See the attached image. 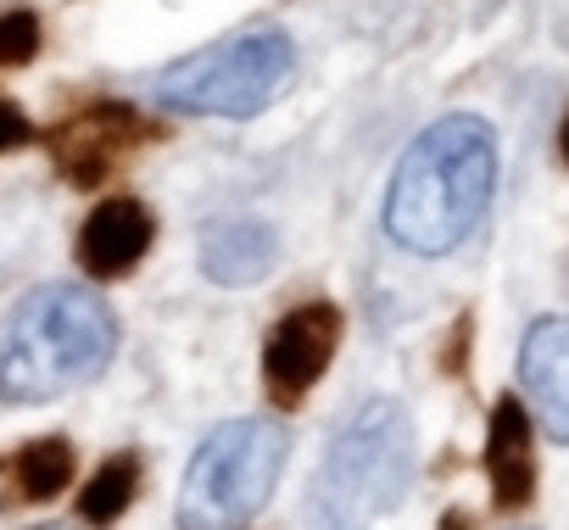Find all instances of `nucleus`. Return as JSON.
Instances as JSON below:
<instances>
[{
    "mask_svg": "<svg viewBox=\"0 0 569 530\" xmlns=\"http://www.w3.org/2000/svg\"><path fill=\"white\" fill-rule=\"evenodd\" d=\"M118 352V319L90 286H40L0 324V402L34 408L90 386Z\"/></svg>",
    "mask_w": 569,
    "mask_h": 530,
    "instance_id": "obj_2",
    "label": "nucleus"
},
{
    "mask_svg": "<svg viewBox=\"0 0 569 530\" xmlns=\"http://www.w3.org/2000/svg\"><path fill=\"white\" fill-rule=\"evenodd\" d=\"M297 73V46L279 29H246L229 34L173 68L157 73V96L173 112H196V118H257L268 101H279V90Z\"/></svg>",
    "mask_w": 569,
    "mask_h": 530,
    "instance_id": "obj_5",
    "label": "nucleus"
},
{
    "mask_svg": "<svg viewBox=\"0 0 569 530\" xmlns=\"http://www.w3.org/2000/svg\"><path fill=\"white\" fill-rule=\"evenodd\" d=\"M486 474L497 491V508H525L536 491V452H530V408L519 397H502L491 408L486 436Z\"/></svg>",
    "mask_w": 569,
    "mask_h": 530,
    "instance_id": "obj_10",
    "label": "nucleus"
},
{
    "mask_svg": "<svg viewBox=\"0 0 569 530\" xmlns=\"http://www.w3.org/2000/svg\"><path fill=\"white\" fill-rule=\"evenodd\" d=\"M413 474V424L397 402H369L363 419H352L308 497L313 530H369L380 513H391Z\"/></svg>",
    "mask_w": 569,
    "mask_h": 530,
    "instance_id": "obj_3",
    "label": "nucleus"
},
{
    "mask_svg": "<svg viewBox=\"0 0 569 530\" xmlns=\"http://www.w3.org/2000/svg\"><path fill=\"white\" fill-rule=\"evenodd\" d=\"M558 151H563V168H569V118H563V129H558Z\"/></svg>",
    "mask_w": 569,
    "mask_h": 530,
    "instance_id": "obj_16",
    "label": "nucleus"
},
{
    "mask_svg": "<svg viewBox=\"0 0 569 530\" xmlns=\"http://www.w3.org/2000/svg\"><path fill=\"white\" fill-rule=\"evenodd\" d=\"M40 51V18L29 7L0 12V68H29Z\"/></svg>",
    "mask_w": 569,
    "mask_h": 530,
    "instance_id": "obj_14",
    "label": "nucleus"
},
{
    "mask_svg": "<svg viewBox=\"0 0 569 530\" xmlns=\"http://www.w3.org/2000/svg\"><path fill=\"white\" fill-rule=\"evenodd\" d=\"M336 347H341V308L336 302L291 308L273 324L268 347H262V391H268V402L273 408H297L325 380Z\"/></svg>",
    "mask_w": 569,
    "mask_h": 530,
    "instance_id": "obj_7",
    "label": "nucleus"
},
{
    "mask_svg": "<svg viewBox=\"0 0 569 530\" xmlns=\"http://www.w3.org/2000/svg\"><path fill=\"white\" fill-rule=\"evenodd\" d=\"M201 269H207L212 286H257L273 269V234L251 218L212 223L201 234Z\"/></svg>",
    "mask_w": 569,
    "mask_h": 530,
    "instance_id": "obj_11",
    "label": "nucleus"
},
{
    "mask_svg": "<svg viewBox=\"0 0 569 530\" xmlns=\"http://www.w3.org/2000/svg\"><path fill=\"white\" fill-rule=\"evenodd\" d=\"M34 530H73V524H34Z\"/></svg>",
    "mask_w": 569,
    "mask_h": 530,
    "instance_id": "obj_17",
    "label": "nucleus"
},
{
    "mask_svg": "<svg viewBox=\"0 0 569 530\" xmlns=\"http://www.w3.org/2000/svg\"><path fill=\"white\" fill-rule=\"evenodd\" d=\"M34 140V123L12 107V101H0V157H7V151H23Z\"/></svg>",
    "mask_w": 569,
    "mask_h": 530,
    "instance_id": "obj_15",
    "label": "nucleus"
},
{
    "mask_svg": "<svg viewBox=\"0 0 569 530\" xmlns=\"http://www.w3.org/2000/svg\"><path fill=\"white\" fill-rule=\"evenodd\" d=\"M73 486V441L68 436H34L12 458V502H51Z\"/></svg>",
    "mask_w": 569,
    "mask_h": 530,
    "instance_id": "obj_12",
    "label": "nucleus"
},
{
    "mask_svg": "<svg viewBox=\"0 0 569 530\" xmlns=\"http://www.w3.org/2000/svg\"><path fill=\"white\" fill-rule=\"evenodd\" d=\"M497 196V134L475 112L430 123L397 162L386 190V229L413 257L458 251Z\"/></svg>",
    "mask_w": 569,
    "mask_h": 530,
    "instance_id": "obj_1",
    "label": "nucleus"
},
{
    "mask_svg": "<svg viewBox=\"0 0 569 530\" xmlns=\"http://www.w3.org/2000/svg\"><path fill=\"white\" fill-rule=\"evenodd\" d=\"M134 491H140V458H134V452H112V458L84 480L79 519H84L90 530H107V524L123 519V508L134 502Z\"/></svg>",
    "mask_w": 569,
    "mask_h": 530,
    "instance_id": "obj_13",
    "label": "nucleus"
},
{
    "mask_svg": "<svg viewBox=\"0 0 569 530\" xmlns=\"http://www.w3.org/2000/svg\"><path fill=\"white\" fill-rule=\"evenodd\" d=\"M157 240V218L146 201L134 196H107L101 207H90V218L79 223V269L90 280H123L134 262L151 251Z\"/></svg>",
    "mask_w": 569,
    "mask_h": 530,
    "instance_id": "obj_9",
    "label": "nucleus"
},
{
    "mask_svg": "<svg viewBox=\"0 0 569 530\" xmlns=\"http://www.w3.org/2000/svg\"><path fill=\"white\" fill-rule=\"evenodd\" d=\"M46 140H51L57 173H62L68 184H79V190H96V184H107V179L140 151L146 118H140L129 101L101 96V101H84L79 112H68Z\"/></svg>",
    "mask_w": 569,
    "mask_h": 530,
    "instance_id": "obj_6",
    "label": "nucleus"
},
{
    "mask_svg": "<svg viewBox=\"0 0 569 530\" xmlns=\"http://www.w3.org/2000/svg\"><path fill=\"white\" fill-rule=\"evenodd\" d=\"M519 386H525V402L536 413V424L569 447V319L552 313V319H536L519 341Z\"/></svg>",
    "mask_w": 569,
    "mask_h": 530,
    "instance_id": "obj_8",
    "label": "nucleus"
},
{
    "mask_svg": "<svg viewBox=\"0 0 569 530\" xmlns=\"http://www.w3.org/2000/svg\"><path fill=\"white\" fill-rule=\"evenodd\" d=\"M284 452H291V436L273 419L218 424L184 469L179 508H173L179 530H246L268 508L284 474Z\"/></svg>",
    "mask_w": 569,
    "mask_h": 530,
    "instance_id": "obj_4",
    "label": "nucleus"
}]
</instances>
